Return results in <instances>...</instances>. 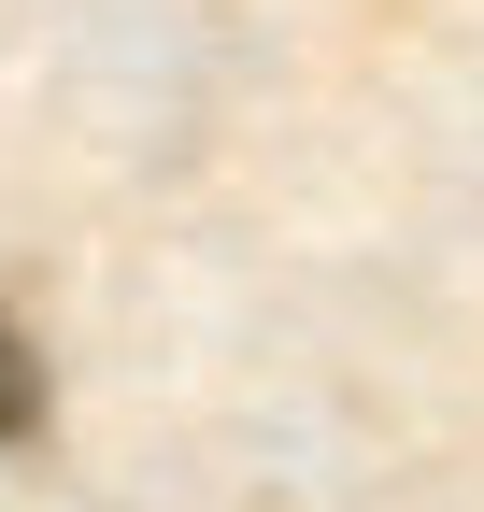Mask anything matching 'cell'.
<instances>
[{
	"label": "cell",
	"instance_id": "1",
	"mask_svg": "<svg viewBox=\"0 0 484 512\" xmlns=\"http://www.w3.org/2000/svg\"><path fill=\"white\" fill-rule=\"evenodd\" d=\"M29 427H43V342L0 313V441H29Z\"/></svg>",
	"mask_w": 484,
	"mask_h": 512
}]
</instances>
